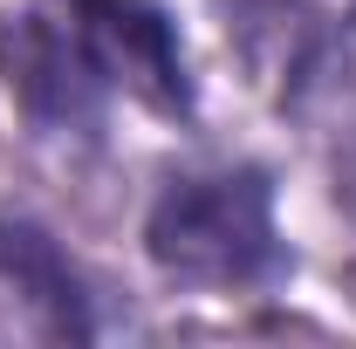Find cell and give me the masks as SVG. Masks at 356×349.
Masks as SVG:
<instances>
[{
    "label": "cell",
    "mask_w": 356,
    "mask_h": 349,
    "mask_svg": "<svg viewBox=\"0 0 356 349\" xmlns=\"http://www.w3.org/2000/svg\"><path fill=\"white\" fill-rule=\"evenodd\" d=\"M144 254L158 274L185 288H261L288 267L281 226H274V185L254 165L185 172L158 192L144 219Z\"/></svg>",
    "instance_id": "obj_2"
},
{
    "label": "cell",
    "mask_w": 356,
    "mask_h": 349,
    "mask_svg": "<svg viewBox=\"0 0 356 349\" xmlns=\"http://www.w3.org/2000/svg\"><path fill=\"white\" fill-rule=\"evenodd\" d=\"M350 288H356V281H350Z\"/></svg>",
    "instance_id": "obj_5"
},
{
    "label": "cell",
    "mask_w": 356,
    "mask_h": 349,
    "mask_svg": "<svg viewBox=\"0 0 356 349\" xmlns=\"http://www.w3.org/2000/svg\"><path fill=\"white\" fill-rule=\"evenodd\" d=\"M336 206L356 219V124H350V137L336 144Z\"/></svg>",
    "instance_id": "obj_4"
},
{
    "label": "cell",
    "mask_w": 356,
    "mask_h": 349,
    "mask_svg": "<svg viewBox=\"0 0 356 349\" xmlns=\"http://www.w3.org/2000/svg\"><path fill=\"white\" fill-rule=\"evenodd\" d=\"M0 281L21 295V308L42 322L48 336H96V295H89L83 267L62 254V240L42 219L7 213L0 206Z\"/></svg>",
    "instance_id": "obj_3"
},
{
    "label": "cell",
    "mask_w": 356,
    "mask_h": 349,
    "mask_svg": "<svg viewBox=\"0 0 356 349\" xmlns=\"http://www.w3.org/2000/svg\"><path fill=\"white\" fill-rule=\"evenodd\" d=\"M7 83L35 131H96L117 96L185 110V48L151 0H42L7 35Z\"/></svg>",
    "instance_id": "obj_1"
}]
</instances>
